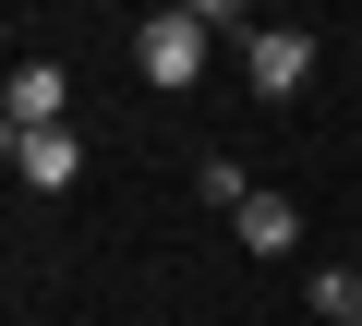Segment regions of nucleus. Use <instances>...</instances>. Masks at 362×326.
Segmentation results:
<instances>
[{
  "label": "nucleus",
  "mask_w": 362,
  "mask_h": 326,
  "mask_svg": "<svg viewBox=\"0 0 362 326\" xmlns=\"http://www.w3.org/2000/svg\"><path fill=\"white\" fill-rule=\"evenodd\" d=\"M61 109H73V73H61V61H13L0 121H13V133H61Z\"/></svg>",
  "instance_id": "nucleus-3"
},
{
  "label": "nucleus",
  "mask_w": 362,
  "mask_h": 326,
  "mask_svg": "<svg viewBox=\"0 0 362 326\" xmlns=\"http://www.w3.org/2000/svg\"><path fill=\"white\" fill-rule=\"evenodd\" d=\"M290 242H302L290 194H254V206H242V254H290Z\"/></svg>",
  "instance_id": "nucleus-5"
},
{
  "label": "nucleus",
  "mask_w": 362,
  "mask_h": 326,
  "mask_svg": "<svg viewBox=\"0 0 362 326\" xmlns=\"http://www.w3.org/2000/svg\"><path fill=\"white\" fill-rule=\"evenodd\" d=\"M13 170H25L37 194H73V182H85V145H73V133H25V157H13Z\"/></svg>",
  "instance_id": "nucleus-4"
},
{
  "label": "nucleus",
  "mask_w": 362,
  "mask_h": 326,
  "mask_svg": "<svg viewBox=\"0 0 362 326\" xmlns=\"http://www.w3.org/2000/svg\"><path fill=\"white\" fill-rule=\"evenodd\" d=\"M314 314H326V326H362V266H326V278H314Z\"/></svg>",
  "instance_id": "nucleus-6"
},
{
  "label": "nucleus",
  "mask_w": 362,
  "mask_h": 326,
  "mask_svg": "<svg viewBox=\"0 0 362 326\" xmlns=\"http://www.w3.org/2000/svg\"><path fill=\"white\" fill-rule=\"evenodd\" d=\"M302 73H314V37L302 25H242V85L254 97H302Z\"/></svg>",
  "instance_id": "nucleus-2"
},
{
  "label": "nucleus",
  "mask_w": 362,
  "mask_h": 326,
  "mask_svg": "<svg viewBox=\"0 0 362 326\" xmlns=\"http://www.w3.org/2000/svg\"><path fill=\"white\" fill-rule=\"evenodd\" d=\"M206 37H218V13H206V0H194V13H145V37H133V61H145V85H194L206 73Z\"/></svg>",
  "instance_id": "nucleus-1"
},
{
  "label": "nucleus",
  "mask_w": 362,
  "mask_h": 326,
  "mask_svg": "<svg viewBox=\"0 0 362 326\" xmlns=\"http://www.w3.org/2000/svg\"><path fill=\"white\" fill-rule=\"evenodd\" d=\"M194 182H206V206H230V218L254 206V182H242V157H206V170H194Z\"/></svg>",
  "instance_id": "nucleus-7"
}]
</instances>
